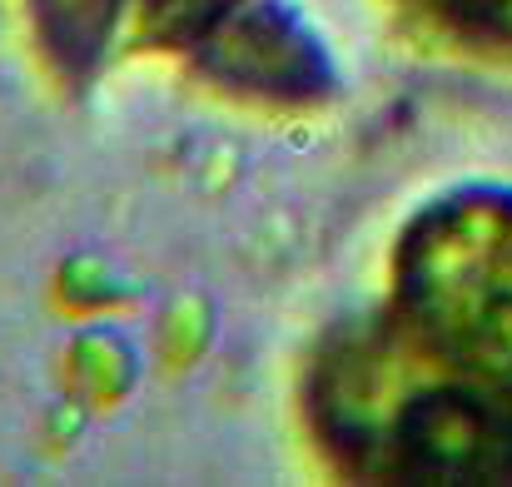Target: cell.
Returning <instances> with one entry per match:
<instances>
[{
  "instance_id": "1",
  "label": "cell",
  "mask_w": 512,
  "mask_h": 487,
  "mask_svg": "<svg viewBox=\"0 0 512 487\" xmlns=\"http://www.w3.org/2000/svg\"><path fill=\"white\" fill-rule=\"evenodd\" d=\"M403 338L443 373L512 403V194L463 189L398 249Z\"/></svg>"
},
{
  "instance_id": "2",
  "label": "cell",
  "mask_w": 512,
  "mask_h": 487,
  "mask_svg": "<svg viewBox=\"0 0 512 487\" xmlns=\"http://www.w3.org/2000/svg\"><path fill=\"white\" fill-rule=\"evenodd\" d=\"M448 30L483 40V45H512V0H423Z\"/></svg>"
},
{
  "instance_id": "3",
  "label": "cell",
  "mask_w": 512,
  "mask_h": 487,
  "mask_svg": "<svg viewBox=\"0 0 512 487\" xmlns=\"http://www.w3.org/2000/svg\"><path fill=\"white\" fill-rule=\"evenodd\" d=\"M224 5L229 0H150V15L165 30H204Z\"/></svg>"
}]
</instances>
